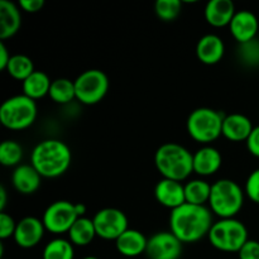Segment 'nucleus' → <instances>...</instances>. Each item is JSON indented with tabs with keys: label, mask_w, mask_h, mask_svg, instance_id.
<instances>
[{
	"label": "nucleus",
	"mask_w": 259,
	"mask_h": 259,
	"mask_svg": "<svg viewBox=\"0 0 259 259\" xmlns=\"http://www.w3.org/2000/svg\"><path fill=\"white\" fill-rule=\"evenodd\" d=\"M212 224V211L205 205H192L185 202L169 215L171 232L182 243L199 242L209 235Z\"/></svg>",
	"instance_id": "obj_1"
},
{
	"label": "nucleus",
	"mask_w": 259,
	"mask_h": 259,
	"mask_svg": "<svg viewBox=\"0 0 259 259\" xmlns=\"http://www.w3.org/2000/svg\"><path fill=\"white\" fill-rule=\"evenodd\" d=\"M72 161L71 149L60 139H45L33 148L30 164L42 177L55 179L65 174Z\"/></svg>",
	"instance_id": "obj_2"
},
{
	"label": "nucleus",
	"mask_w": 259,
	"mask_h": 259,
	"mask_svg": "<svg viewBox=\"0 0 259 259\" xmlns=\"http://www.w3.org/2000/svg\"><path fill=\"white\" fill-rule=\"evenodd\" d=\"M154 163L163 179L182 182L194 172V154L179 143H164L154 154Z\"/></svg>",
	"instance_id": "obj_3"
},
{
	"label": "nucleus",
	"mask_w": 259,
	"mask_h": 259,
	"mask_svg": "<svg viewBox=\"0 0 259 259\" xmlns=\"http://www.w3.org/2000/svg\"><path fill=\"white\" fill-rule=\"evenodd\" d=\"M244 192L235 181L222 179L211 185L209 206L210 210L222 219H232L242 210Z\"/></svg>",
	"instance_id": "obj_4"
},
{
	"label": "nucleus",
	"mask_w": 259,
	"mask_h": 259,
	"mask_svg": "<svg viewBox=\"0 0 259 259\" xmlns=\"http://www.w3.org/2000/svg\"><path fill=\"white\" fill-rule=\"evenodd\" d=\"M225 115L211 108H197L189 115L186 128L190 137L202 144L217 141L223 134V121Z\"/></svg>",
	"instance_id": "obj_5"
},
{
	"label": "nucleus",
	"mask_w": 259,
	"mask_h": 259,
	"mask_svg": "<svg viewBox=\"0 0 259 259\" xmlns=\"http://www.w3.org/2000/svg\"><path fill=\"white\" fill-rule=\"evenodd\" d=\"M207 238L215 249L227 253H238L249 240L247 227L235 218L215 222Z\"/></svg>",
	"instance_id": "obj_6"
},
{
	"label": "nucleus",
	"mask_w": 259,
	"mask_h": 259,
	"mask_svg": "<svg viewBox=\"0 0 259 259\" xmlns=\"http://www.w3.org/2000/svg\"><path fill=\"white\" fill-rule=\"evenodd\" d=\"M37 118L35 100L24 94L14 95L7 99L0 106V121L3 125L12 131H23L34 123Z\"/></svg>",
	"instance_id": "obj_7"
},
{
	"label": "nucleus",
	"mask_w": 259,
	"mask_h": 259,
	"mask_svg": "<svg viewBox=\"0 0 259 259\" xmlns=\"http://www.w3.org/2000/svg\"><path fill=\"white\" fill-rule=\"evenodd\" d=\"M76 99L85 105H94L104 99L109 90V78L104 71L91 68L81 72L75 80Z\"/></svg>",
	"instance_id": "obj_8"
},
{
	"label": "nucleus",
	"mask_w": 259,
	"mask_h": 259,
	"mask_svg": "<svg viewBox=\"0 0 259 259\" xmlns=\"http://www.w3.org/2000/svg\"><path fill=\"white\" fill-rule=\"evenodd\" d=\"M75 204L66 200H58L52 202L43 212L42 222L46 230L52 234H63L70 232L71 227L78 219Z\"/></svg>",
	"instance_id": "obj_9"
},
{
	"label": "nucleus",
	"mask_w": 259,
	"mask_h": 259,
	"mask_svg": "<svg viewBox=\"0 0 259 259\" xmlns=\"http://www.w3.org/2000/svg\"><path fill=\"white\" fill-rule=\"evenodd\" d=\"M94 227L96 235L105 240H116L128 228V218L121 210L105 207L94 215Z\"/></svg>",
	"instance_id": "obj_10"
},
{
	"label": "nucleus",
	"mask_w": 259,
	"mask_h": 259,
	"mask_svg": "<svg viewBox=\"0 0 259 259\" xmlns=\"http://www.w3.org/2000/svg\"><path fill=\"white\" fill-rule=\"evenodd\" d=\"M184 243L169 230L158 232L148 239L146 254L149 259H180Z\"/></svg>",
	"instance_id": "obj_11"
},
{
	"label": "nucleus",
	"mask_w": 259,
	"mask_h": 259,
	"mask_svg": "<svg viewBox=\"0 0 259 259\" xmlns=\"http://www.w3.org/2000/svg\"><path fill=\"white\" fill-rule=\"evenodd\" d=\"M45 232L46 228L42 220L34 217H25L17 223V229L13 238L20 248L29 249L39 244L45 237Z\"/></svg>",
	"instance_id": "obj_12"
},
{
	"label": "nucleus",
	"mask_w": 259,
	"mask_h": 259,
	"mask_svg": "<svg viewBox=\"0 0 259 259\" xmlns=\"http://www.w3.org/2000/svg\"><path fill=\"white\" fill-rule=\"evenodd\" d=\"M230 33L239 45L257 38L259 22L254 13L250 10H238L229 24Z\"/></svg>",
	"instance_id": "obj_13"
},
{
	"label": "nucleus",
	"mask_w": 259,
	"mask_h": 259,
	"mask_svg": "<svg viewBox=\"0 0 259 259\" xmlns=\"http://www.w3.org/2000/svg\"><path fill=\"white\" fill-rule=\"evenodd\" d=\"M154 196L162 206L175 210L186 202L185 185L175 180L162 179L154 187Z\"/></svg>",
	"instance_id": "obj_14"
},
{
	"label": "nucleus",
	"mask_w": 259,
	"mask_h": 259,
	"mask_svg": "<svg viewBox=\"0 0 259 259\" xmlns=\"http://www.w3.org/2000/svg\"><path fill=\"white\" fill-rule=\"evenodd\" d=\"M224 40L217 34H205L196 45V56L205 65H215L224 57Z\"/></svg>",
	"instance_id": "obj_15"
},
{
	"label": "nucleus",
	"mask_w": 259,
	"mask_h": 259,
	"mask_svg": "<svg viewBox=\"0 0 259 259\" xmlns=\"http://www.w3.org/2000/svg\"><path fill=\"white\" fill-rule=\"evenodd\" d=\"M223 157L217 148L204 146L194 153V172L199 176H211L222 167Z\"/></svg>",
	"instance_id": "obj_16"
},
{
	"label": "nucleus",
	"mask_w": 259,
	"mask_h": 259,
	"mask_svg": "<svg viewBox=\"0 0 259 259\" xmlns=\"http://www.w3.org/2000/svg\"><path fill=\"white\" fill-rule=\"evenodd\" d=\"M235 13L237 10L232 0H210L204 10L206 22L217 28L229 25Z\"/></svg>",
	"instance_id": "obj_17"
},
{
	"label": "nucleus",
	"mask_w": 259,
	"mask_h": 259,
	"mask_svg": "<svg viewBox=\"0 0 259 259\" xmlns=\"http://www.w3.org/2000/svg\"><path fill=\"white\" fill-rule=\"evenodd\" d=\"M253 124L247 115L233 113L225 115L223 121V136L232 142L247 141L253 131Z\"/></svg>",
	"instance_id": "obj_18"
},
{
	"label": "nucleus",
	"mask_w": 259,
	"mask_h": 259,
	"mask_svg": "<svg viewBox=\"0 0 259 259\" xmlns=\"http://www.w3.org/2000/svg\"><path fill=\"white\" fill-rule=\"evenodd\" d=\"M22 25V14L15 3L0 0V39L5 40L17 34Z\"/></svg>",
	"instance_id": "obj_19"
},
{
	"label": "nucleus",
	"mask_w": 259,
	"mask_h": 259,
	"mask_svg": "<svg viewBox=\"0 0 259 259\" xmlns=\"http://www.w3.org/2000/svg\"><path fill=\"white\" fill-rule=\"evenodd\" d=\"M42 176L32 164H19L12 174V184L23 195L34 194L40 186Z\"/></svg>",
	"instance_id": "obj_20"
},
{
	"label": "nucleus",
	"mask_w": 259,
	"mask_h": 259,
	"mask_svg": "<svg viewBox=\"0 0 259 259\" xmlns=\"http://www.w3.org/2000/svg\"><path fill=\"white\" fill-rule=\"evenodd\" d=\"M148 239L142 232L136 229H128L115 240L116 250L124 257L134 258L143 254L147 250Z\"/></svg>",
	"instance_id": "obj_21"
},
{
	"label": "nucleus",
	"mask_w": 259,
	"mask_h": 259,
	"mask_svg": "<svg viewBox=\"0 0 259 259\" xmlns=\"http://www.w3.org/2000/svg\"><path fill=\"white\" fill-rule=\"evenodd\" d=\"M67 234L68 240L77 247H86L95 239V237H98L93 219L86 217L78 218Z\"/></svg>",
	"instance_id": "obj_22"
},
{
	"label": "nucleus",
	"mask_w": 259,
	"mask_h": 259,
	"mask_svg": "<svg viewBox=\"0 0 259 259\" xmlns=\"http://www.w3.org/2000/svg\"><path fill=\"white\" fill-rule=\"evenodd\" d=\"M51 83L52 81L48 77L47 73L35 70L29 77L23 81V94L33 100H37L50 94Z\"/></svg>",
	"instance_id": "obj_23"
},
{
	"label": "nucleus",
	"mask_w": 259,
	"mask_h": 259,
	"mask_svg": "<svg viewBox=\"0 0 259 259\" xmlns=\"http://www.w3.org/2000/svg\"><path fill=\"white\" fill-rule=\"evenodd\" d=\"M211 194V185L205 180H191L185 184L186 202L192 205H205L209 202Z\"/></svg>",
	"instance_id": "obj_24"
},
{
	"label": "nucleus",
	"mask_w": 259,
	"mask_h": 259,
	"mask_svg": "<svg viewBox=\"0 0 259 259\" xmlns=\"http://www.w3.org/2000/svg\"><path fill=\"white\" fill-rule=\"evenodd\" d=\"M51 99L55 103L66 105L70 104L73 99H76V90H75V81H71L70 78H56L52 81L48 94Z\"/></svg>",
	"instance_id": "obj_25"
},
{
	"label": "nucleus",
	"mask_w": 259,
	"mask_h": 259,
	"mask_svg": "<svg viewBox=\"0 0 259 259\" xmlns=\"http://www.w3.org/2000/svg\"><path fill=\"white\" fill-rule=\"evenodd\" d=\"M43 259H73L75 249L73 244L63 238H55L43 249Z\"/></svg>",
	"instance_id": "obj_26"
},
{
	"label": "nucleus",
	"mask_w": 259,
	"mask_h": 259,
	"mask_svg": "<svg viewBox=\"0 0 259 259\" xmlns=\"http://www.w3.org/2000/svg\"><path fill=\"white\" fill-rule=\"evenodd\" d=\"M7 71L13 78L24 81L34 72V63L25 55H13L7 66Z\"/></svg>",
	"instance_id": "obj_27"
},
{
	"label": "nucleus",
	"mask_w": 259,
	"mask_h": 259,
	"mask_svg": "<svg viewBox=\"0 0 259 259\" xmlns=\"http://www.w3.org/2000/svg\"><path fill=\"white\" fill-rule=\"evenodd\" d=\"M23 158V147L18 142L8 139L0 144V163L7 167H18Z\"/></svg>",
	"instance_id": "obj_28"
},
{
	"label": "nucleus",
	"mask_w": 259,
	"mask_h": 259,
	"mask_svg": "<svg viewBox=\"0 0 259 259\" xmlns=\"http://www.w3.org/2000/svg\"><path fill=\"white\" fill-rule=\"evenodd\" d=\"M157 17L163 22H172L180 15L182 3L180 0H157L154 4Z\"/></svg>",
	"instance_id": "obj_29"
},
{
	"label": "nucleus",
	"mask_w": 259,
	"mask_h": 259,
	"mask_svg": "<svg viewBox=\"0 0 259 259\" xmlns=\"http://www.w3.org/2000/svg\"><path fill=\"white\" fill-rule=\"evenodd\" d=\"M238 57L249 67H257L259 66V39L249 40L247 43H242L238 47Z\"/></svg>",
	"instance_id": "obj_30"
},
{
	"label": "nucleus",
	"mask_w": 259,
	"mask_h": 259,
	"mask_svg": "<svg viewBox=\"0 0 259 259\" xmlns=\"http://www.w3.org/2000/svg\"><path fill=\"white\" fill-rule=\"evenodd\" d=\"M244 191L253 202L259 204V168L254 169L248 176Z\"/></svg>",
	"instance_id": "obj_31"
},
{
	"label": "nucleus",
	"mask_w": 259,
	"mask_h": 259,
	"mask_svg": "<svg viewBox=\"0 0 259 259\" xmlns=\"http://www.w3.org/2000/svg\"><path fill=\"white\" fill-rule=\"evenodd\" d=\"M17 229V223L7 212H0V239L4 240L14 235Z\"/></svg>",
	"instance_id": "obj_32"
},
{
	"label": "nucleus",
	"mask_w": 259,
	"mask_h": 259,
	"mask_svg": "<svg viewBox=\"0 0 259 259\" xmlns=\"http://www.w3.org/2000/svg\"><path fill=\"white\" fill-rule=\"evenodd\" d=\"M239 259H259V242L249 239L238 252Z\"/></svg>",
	"instance_id": "obj_33"
},
{
	"label": "nucleus",
	"mask_w": 259,
	"mask_h": 259,
	"mask_svg": "<svg viewBox=\"0 0 259 259\" xmlns=\"http://www.w3.org/2000/svg\"><path fill=\"white\" fill-rule=\"evenodd\" d=\"M245 142H247V148L250 154L259 158V125L253 128L252 133Z\"/></svg>",
	"instance_id": "obj_34"
},
{
	"label": "nucleus",
	"mask_w": 259,
	"mask_h": 259,
	"mask_svg": "<svg viewBox=\"0 0 259 259\" xmlns=\"http://www.w3.org/2000/svg\"><path fill=\"white\" fill-rule=\"evenodd\" d=\"M18 5L27 13H37L43 9L45 0H19Z\"/></svg>",
	"instance_id": "obj_35"
},
{
	"label": "nucleus",
	"mask_w": 259,
	"mask_h": 259,
	"mask_svg": "<svg viewBox=\"0 0 259 259\" xmlns=\"http://www.w3.org/2000/svg\"><path fill=\"white\" fill-rule=\"evenodd\" d=\"M10 57L12 56H10L9 51H8L7 46H5L4 40H2L0 42V70H7V66L9 63Z\"/></svg>",
	"instance_id": "obj_36"
},
{
	"label": "nucleus",
	"mask_w": 259,
	"mask_h": 259,
	"mask_svg": "<svg viewBox=\"0 0 259 259\" xmlns=\"http://www.w3.org/2000/svg\"><path fill=\"white\" fill-rule=\"evenodd\" d=\"M5 205H7V190L4 186L0 187V211H4Z\"/></svg>",
	"instance_id": "obj_37"
},
{
	"label": "nucleus",
	"mask_w": 259,
	"mask_h": 259,
	"mask_svg": "<svg viewBox=\"0 0 259 259\" xmlns=\"http://www.w3.org/2000/svg\"><path fill=\"white\" fill-rule=\"evenodd\" d=\"M75 207H76V212H77L78 217H83V215L86 214V206L85 204H82V202H78V204H75Z\"/></svg>",
	"instance_id": "obj_38"
},
{
	"label": "nucleus",
	"mask_w": 259,
	"mask_h": 259,
	"mask_svg": "<svg viewBox=\"0 0 259 259\" xmlns=\"http://www.w3.org/2000/svg\"><path fill=\"white\" fill-rule=\"evenodd\" d=\"M82 259H100V258L94 257V255H89V257H85V258H82Z\"/></svg>",
	"instance_id": "obj_39"
},
{
	"label": "nucleus",
	"mask_w": 259,
	"mask_h": 259,
	"mask_svg": "<svg viewBox=\"0 0 259 259\" xmlns=\"http://www.w3.org/2000/svg\"><path fill=\"white\" fill-rule=\"evenodd\" d=\"M2 259H5V258H2Z\"/></svg>",
	"instance_id": "obj_40"
}]
</instances>
